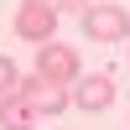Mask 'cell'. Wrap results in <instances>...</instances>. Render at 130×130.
<instances>
[{"label": "cell", "mask_w": 130, "mask_h": 130, "mask_svg": "<svg viewBox=\"0 0 130 130\" xmlns=\"http://www.w3.org/2000/svg\"><path fill=\"white\" fill-rule=\"evenodd\" d=\"M16 94L26 99V109L31 115H62L68 109V83H52V78H42V73H31V78H16Z\"/></svg>", "instance_id": "1"}, {"label": "cell", "mask_w": 130, "mask_h": 130, "mask_svg": "<svg viewBox=\"0 0 130 130\" xmlns=\"http://www.w3.org/2000/svg\"><path fill=\"white\" fill-rule=\"evenodd\" d=\"M83 31H89V42H125L130 37V10L125 5H89L83 10Z\"/></svg>", "instance_id": "2"}, {"label": "cell", "mask_w": 130, "mask_h": 130, "mask_svg": "<svg viewBox=\"0 0 130 130\" xmlns=\"http://www.w3.org/2000/svg\"><path fill=\"white\" fill-rule=\"evenodd\" d=\"M37 73L52 78V83H73L78 78V52L68 42H42L37 47Z\"/></svg>", "instance_id": "3"}, {"label": "cell", "mask_w": 130, "mask_h": 130, "mask_svg": "<svg viewBox=\"0 0 130 130\" xmlns=\"http://www.w3.org/2000/svg\"><path fill=\"white\" fill-rule=\"evenodd\" d=\"M52 26H57V10L47 0H21V10H16V37L21 42H52Z\"/></svg>", "instance_id": "4"}, {"label": "cell", "mask_w": 130, "mask_h": 130, "mask_svg": "<svg viewBox=\"0 0 130 130\" xmlns=\"http://www.w3.org/2000/svg\"><path fill=\"white\" fill-rule=\"evenodd\" d=\"M68 99L78 104V109H89V115H99V109H109V104H115V83L104 78V73H89V78H73V89H68Z\"/></svg>", "instance_id": "5"}, {"label": "cell", "mask_w": 130, "mask_h": 130, "mask_svg": "<svg viewBox=\"0 0 130 130\" xmlns=\"http://www.w3.org/2000/svg\"><path fill=\"white\" fill-rule=\"evenodd\" d=\"M31 120H37V115L26 109V99H21L16 89L0 94V130H31Z\"/></svg>", "instance_id": "6"}, {"label": "cell", "mask_w": 130, "mask_h": 130, "mask_svg": "<svg viewBox=\"0 0 130 130\" xmlns=\"http://www.w3.org/2000/svg\"><path fill=\"white\" fill-rule=\"evenodd\" d=\"M16 78H21V73H16V62L0 52V94H10V89H16Z\"/></svg>", "instance_id": "7"}, {"label": "cell", "mask_w": 130, "mask_h": 130, "mask_svg": "<svg viewBox=\"0 0 130 130\" xmlns=\"http://www.w3.org/2000/svg\"><path fill=\"white\" fill-rule=\"evenodd\" d=\"M52 10H73V16H78V10H89V0H57Z\"/></svg>", "instance_id": "8"}, {"label": "cell", "mask_w": 130, "mask_h": 130, "mask_svg": "<svg viewBox=\"0 0 130 130\" xmlns=\"http://www.w3.org/2000/svg\"><path fill=\"white\" fill-rule=\"evenodd\" d=\"M125 42H130V37H125Z\"/></svg>", "instance_id": "9"}]
</instances>
